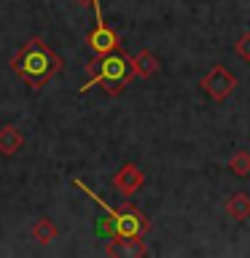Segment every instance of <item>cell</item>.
<instances>
[{"label":"cell","instance_id":"obj_6","mask_svg":"<svg viewBox=\"0 0 250 258\" xmlns=\"http://www.w3.org/2000/svg\"><path fill=\"white\" fill-rule=\"evenodd\" d=\"M143 183H145L143 169L137 167V164H132V161H127V164L121 167L116 175H113V188H116L121 197H132V194L140 188Z\"/></svg>","mask_w":250,"mask_h":258},{"label":"cell","instance_id":"obj_8","mask_svg":"<svg viewBox=\"0 0 250 258\" xmlns=\"http://www.w3.org/2000/svg\"><path fill=\"white\" fill-rule=\"evenodd\" d=\"M132 68H135V76H140V78H151V76H156V73L161 70V62H159V56L148 51V48H143V51H137L132 56Z\"/></svg>","mask_w":250,"mask_h":258},{"label":"cell","instance_id":"obj_11","mask_svg":"<svg viewBox=\"0 0 250 258\" xmlns=\"http://www.w3.org/2000/svg\"><path fill=\"white\" fill-rule=\"evenodd\" d=\"M30 234H32V239H35V242H40V245H51L59 231H56V226H54L51 218H38V221L32 223Z\"/></svg>","mask_w":250,"mask_h":258},{"label":"cell","instance_id":"obj_1","mask_svg":"<svg viewBox=\"0 0 250 258\" xmlns=\"http://www.w3.org/2000/svg\"><path fill=\"white\" fill-rule=\"evenodd\" d=\"M11 70L30 89H43L56 73L62 70V56L46 43L43 38H30L11 59Z\"/></svg>","mask_w":250,"mask_h":258},{"label":"cell","instance_id":"obj_5","mask_svg":"<svg viewBox=\"0 0 250 258\" xmlns=\"http://www.w3.org/2000/svg\"><path fill=\"white\" fill-rule=\"evenodd\" d=\"M199 86L205 89V94L213 102H223L229 94H234V89H237V78L229 73V68H223V64H213V68L202 76Z\"/></svg>","mask_w":250,"mask_h":258},{"label":"cell","instance_id":"obj_7","mask_svg":"<svg viewBox=\"0 0 250 258\" xmlns=\"http://www.w3.org/2000/svg\"><path fill=\"white\" fill-rule=\"evenodd\" d=\"M105 253L108 255H145L148 245H145L143 237H110L108 245H105Z\"/></svg>","mask_w":250,"mask_h":258},{"label":"cell","instance_id":"obj_12","mask_svg":"<svg viewBox=\"0 0 250 258\" xmlns=\"http://www.w3.org/2000/svg\"><path fill=\"white\" fill-rule=\"evenodd\" d=\"M229 169H231L237 177H247V175H250V153H247V151H237V153L229 159Z\"/></svg>","mask_w":250,"mask_h":258},{"label":"cell","instance_id":"obj_3","mask_svg":"<svg viewBox=\"0 0 250 258\" xmlns=\"http://www.w3.org/2000/svg\"><path fill=\"white\" fill-rule=\"evenodd\" d=\"M73 185L84 191L97 207H102V210H105V215H108V226H105L108 237H145V234L151 231L148 218H145V215H143V210H137L135 205H121V207L108 205V202H105L97 191L89 188V185L81 180V177H76V180H73Z\"/></svg>","mask_w":250,"mask_h":258},{"label":"cell","instance_id":"obj_14","mask_svg":"<svg viewBox=\"0 0 250 258\" xmlns=\"http://www.w3.org/2000/svg\"><path fill=\"white\" fill-rule=\"evenodd\" d=\"M73 3L81 8H94V6H100V0H73Z\"/></svg>","mask_w":250,"mask_h":258},{"label":"cell","instance_id":"obj_9","mask_svg":"<svg viewBox=\"0 0 250 258\" xmlns=\"http://www.w3.org/2000/svg\"><path fill=\"white\" fill-rule=\"evenodd\" d=\"M22 145H24V135L19 132V126H14V124L0 126V153H3V156L19 153Z\"/></svg>","mask_w":250,"mask_h":258},{"label":"cell","instance_id":"obj_10","mask_svg":"<svg viewBox=\"0 0 250 258\" xmlns=\"http://www.w3.org/2000/svg\"><path fill=\"white\" fill-rule=\"evenodd\" d=\"M223 210H226V215H229V218H234V221H245V218L250 215V197L245 191L231 194V197L226 199Z\"/></svg>","mask_w":250,"mask_h":258},{"label":"cell","instance_id":"obj_4","mask_svg":"<svg viewBox=\"0 0 250 258\" xmlns=\"http://www.w3.org/2000/svg\"><path fill=\"white\" fill-rule=\"evenodd\" d=\"M94 16H97V24L86 32V46L94 51V56H102V54H110V51H116V48H121L118 32L113 30L110 24H105L100 6H94Z\"/></svg>","mask_w":250,"mask_h":258},{"label":"cell","instance_id":"obj_2","mask_svg":"<svg viewBox=\"0 0 250 258\" xmlns=\"http://www.w3.org/2000/svg\"><path fill=\"white\" fill-rule=\"evenodd\" d=\"M84 70L89 73V81H84L78 86V94H84L94 86H102V92H108L110 97H118L121 89L135 78L132 56L127 51H121V48H116L110 54H102V56H94Z\"/></svg>","mask_w":250,"mask_h":258},{"label":"cell","instance_id":"obj_13","mask_svg":"<svg viewBox=\"0 0 250 258\" xmlns=\"http://www.w3.org/2000/svg\"><path fill=\"white\" fill-rule=\"evenodd\" d=\"M234 51H237V56L239 59H245V62H250V32H245L237 43H234Z\"/></svg>","mask_w":250,"mask_h":258}]
</instances>
